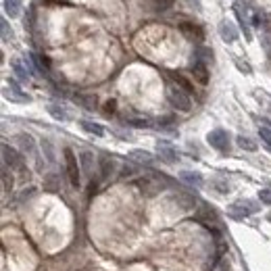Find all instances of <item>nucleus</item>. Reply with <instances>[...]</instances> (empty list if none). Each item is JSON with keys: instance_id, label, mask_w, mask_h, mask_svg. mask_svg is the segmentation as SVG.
<instances>
[{"instance_id": "1", "label": "nucleus", "mask_w": 271, "mask_h": 271, "mask_svg": "<svg viewBox=\"0 0 271 271\" xmlns=\"http://www.w3.org/2000/svg\"><path fill=\"white\" fill-rule=\"evenodd\" d=\"M234 11H236V15H238V19H240V25H242V32H244V38L248 40H253V34H250V29H248V21L253 23V19H255V11L250 8V4L246 2V0H236L234 2Z\"/></svg>"}, {"instance_id": "2", "label": "nucleus", "mask_w": 271, "mask_h": 271, "mask_svg": "<svg viewBox=\"0 0 271 271\" xmlns=\"http://www.w3.org/2000/svg\"><path fill=\"white\" fill-rule=\"evenodd\" d=\"M167 98L177 111H190L192 108V100H190V94L186 92L184 88L179 86H169L167 88Z\"/></svg>"}, {"instance_id": "3", "label": "nucleus", "mask_w": 271, "mask_h": 271, "mask_svg": "<svg viewBox=\"0 0 271 271\" xmlns=\"http://www.w3.org/2000/svg\"><path fill=\"white\" fill-rule=\"evenodd\" d=\"M65 167H67V177L71 186H79V165H77V157L71 148H65Z\"/></svg>"}, {"instance_id": "4", "label": "nucleus", "mask_w": 271, "mask_h": 271, "mask_svg": "<svg viewBox=\"0 0 271 271\" xmlns=\"http://www.w3.org/2000/svg\"><path fill=\"white\" fill-rule=\"evenodd\" d=\"M207 142L219 153H225V150H229V134L225 129H213L207 134Z\"/></svg>"}, {"instance_id": "5", "label": "nucleus", "mask_w": 271, "mask_h": 271, "mask_svg": "<svg viewBox=\"0 0 271 271\" xmlns=\"http://www.w3.org/2000/svg\"><path fill=\"white\" fill-rule=\"evenodd\" d=\"M2 159H4V165H6V167L17 169V171H23V169H25L23 157L19 155L15 148L8 146V144H2Z\"/></svg>"}, {"instance_id": "6", "label": "nucleus", "mask_w": 271, "mask_h": 271, "mask_svg": "<svg viewBox=\"0 0 271 271\" xmlns=\"http://www.w3.org/2000/svg\"><path fill=\"white\" fill-rule=\"evenodd\" d=\"M257 209L259 207L253 203V200H238V203H234L232 207H229V213H232L236 219H242V217L253 215Z\"/></svg>"}, {"instance_id": "7", "label": "nucleus", "mask_w": 271, "mask_h": 271, "mask_svg": "<svg viewBox=\"0 0 271 271\" xmlns=\"http://www.w3.org/2000/svg\"><path fill=\"white\" fill-rule=\"evenodd\" d=\"M11 67H13V71H15L17 79H21V82H27V79L34 75V67L29 65L27 61H25V65H23L21 58H13V61H11Z\"/></svg>"}, {"instance_id": "8", "label": "nucleus", "mask_w": 271, "mask_h": 271, "mask_svg": "<svg viewBox=\"0 0 271 271\" xmlns=\"http://www.w3.org/2000/svg\"><path fill=\"white\" fill-rule=\"evenodd\" d=\"M157 153H159L161 161H165V163H175V161H177L175 148L169 142H165V140H159V142H157Z\"/></svg>"}, {"instance_id": "9", "label": "nucleus", "mask_w": 271, "mask_h": 271, "mask_svg": "<svg viewBox=\"0 0 271 271\" xmlns=\"http://www.w3.org/2000/svg\"><path fill=\"white\" fill-rule=\"evenodd\" d=\"M219 36L223 38V42L232 44V42H236V40H238V29H236V25L232 21H229V19H223V21L219 23Z\"/></svg>"}, {"instance_id": "10", "label": "nucleus", "mask_w": 271, "mask_h": 271, "mask_svg": "<svg viewBox=\"0 0 271 271\" xmlns=\"http://www.w3.org/2000/svg\"><path fill=\"white\" fill-rule=\"evenodd\" d=\"M4 98L11 100V103H29V96L19 90V86L13 82V79L8 82V88H4Z\"/></svg>"}, {"instance_id": "11", "label": "nucleus", "mask_w": 271, "mask_h": 271, "mask_svg": "<svg viewBox=\"0 0 271 271\" xmlns=\"http://www.w3.org/2000/svg\"><path fill=\"white\" fill-rule=\"evenodd\" d=\"M15 142L19 144V148H21L25 155L36 157V140H34L32 136H29V134H25V132L17 134V136H15Z\"/></svg>"}, {"instance_id": "12", "label": "nucleus", "mask_w": 271, "mask_h": 271, "mask_svg": "<svg viewBox=\"0 0 271 271\" xmlns=\"http://www.w3.org/2000/svg\"><path fill=\"white\" fill-rule=\"evenodd\" d=\"M127 157L132 161H136V163H140V165H150L155 161L153 153H148V150H132Z\"/></svg>"}, {"instance_id": "13", "label": "nucleus", "mask_w": 271, "mask_h": 271, "mask_svg": "<svg viewBox=\"0 0 271 271\" xmlns=\"http://www.w3.org/2000/svg\"><path fill=\"white\" fill-rule=\"evenodd\" d=\"M192 73H194V77L198 79L200 84H207V82H209L207 65H205V63H200V61H196V58H194V63H192Z\"/></svg>"}, {"instance_id": "14", "label": "nucleus", "mask_w": 271, "mask_h": 271, "mask_svg": "<svg viewBox=\"0 0 271 271\" xmlns=\"http://www.w3.org/2000/svg\"><path fill=\"white\" fill-rule=\"evenodd\" d=\"M98 165H100V175H103V179H107L108 175L113 173V169H115V161H113V159H108L107 155H103V157H100V161H98Z\"/></svg>"}, {"instance_id": "15", "label": "nucleus", "mask_w": 271, "mask_h": 271, "mask_svg": "<svg viewBox=\"0 0 271 271\" xmlns=\"http://www.w3.org/2000/svg\"><path fill=\"white\" fill-rule=\"evenodd\" d=\"M2 4H4V13L11 19H15V17H19V13H21L23 0H4Z\"/></svg>"}, {"instance_id": "16", "label": "nucleus", "mask_w": 271, "mask_h": 271, "mask_svg": "<svg viewBox=\"0 0 271 271\" xmlns=\"http://www.w3.org/2000/svg\"><path fill=\"white\" fill-rule=\"evenodd\" d=\"M48 113L53 115L56 121H69V113L65 111L61 105H48Z\"/></svg>"}, {"instance_id": "17", "label": "nucleus", "mask_w": 271, "mask_h": 271, "mask_svg": "<svg viewBox=\"0 0 271 271\" xmlns=\"http://www.w3.org/2000/svg\"><path fill=\"white\" fill-rule=\"evenodd\" d=\"M79 163H82V169H84V173H92V165H94V155L92 153H88V150H84L82 155H79Z\"/></svg>"}, {"instance_id": "18", "label": "nucleus", "mask_w": 271, "mask_h": 271, "mask_svg": "<svg viewBox=\"0 0 271 271\" xmlns=\"http://www.w3.org/2000/svg\"><path fill=\"white\" fill-rule=\"evenodd\" d=\"M182 179H184L186 184H192V186H196V188H200V186H203V177H200V173L184 171V173H182Z\"/></svg>"}, {"instance_id": "19", "label": "nucleus", "mask_w": 271, "mask_h": 271, "mask_svg": "<svg viewBox=\"0 0 271 271\" xmlns=\"http://www.w3.org/2000/svg\"><path fill=\"white\" fill-rule=\"evenodd\" d=\"M75 103H79L84 108H88V111H94V107H96V96H75Z\"/></svg>"}, {"instance_id": "20", "label": "nucleus", "mask_w": 271, "mask_h": 271, "mask_svg": "<svg viewBox=\"0 0 271 271\" xmlns=\"http://www.w3.org/2000/svg\"><path fill=\"white\" fill-rule=\"evenodd\" d=\"M194 56H196V61H200V63H205V65H207V63L211 61V58H213V53H211L209 48H203V46H200V48H196Z\"/></svg>"}, {"instance_id": "21", "label": "nucleus", "mask_w": 271, "mask_h": 271, "mask_svg": "<svg viewBox=\"0 0 271 271\" xmlns=\"http://www.w3.org/2000/svg\"><path fill=\"white\" fill-rule=\"evenodd\" d=\"M82 127L86 129L88 134H94V136H105V129L100 127L98 123H92V121H82Z\"/></svg>"}, {"instance_id": "22", "label": "nucleus", "mask_w": 271, "mask_h": 271, "mask_svg": "<svg viewBox=\"0 0 271 271\" xmlns=\"http://www.w3.org/2000/svg\"><path fill=\"white\" fill-rule=\"evenodd\" d=\"M236 142H238V146L242 148V150H250V153H253V150H257V144H255L248 136H238Z\"/></svg>"}, {"instance_id": "23", "label": "nucleus", "mask_w": 271, "mask_h": 271, "mask_svg": "<svg viewBox=\"0 0 271 271\" xmlns=\"http://www.w3.org/2000/svg\"><path fill=\"white\" fill-rule=\"evenodd\" d=\"M42 153H44L48 163H54V148H53V144H50L48 140H42Z\"/></svg>"}, {"instance_id": "24", "label": "nucleus", "mask_w": 271, "mask_h": 271, "mask_svg": "<svg viewBox=\"0 0 271 271\" xmlns=\"http://www.w3.org/2000/svg\"><path fill=\"white\" fill-rule=\"evenodd\" d=\"M0 29H2V42H11V40H13V29L8 27L6 19H0Z\"/></svg>"}, {"instance_id": "25", "label": "nucleus", "mask_w": 271, "mask_h": 271, "mask_svg": "<svg viewBox=\"0 0 271 271\" xmlns=\"http://www.w3.org/2000/svg\"><path fill=\"white\" fill-rule=\"evenodd\" d=\"M259 136L263 140V144L267 146V150L271 153V129L269 127H259Z\"/></svg>"}, {"instance_id": "26", "label": "nucleus", "mask_w": 271, "mask_h": 271, "mask_svg": "<svg viewBox=\"0 0 271 271\" xmlns=\"http://www.w3.org/2000/svg\"><path fill=\"white\" fill-rule=\"evenodd\" d=\"M44 190H50V192H56V190H58L56 175H54V173H50V175L44 179Z\"/></svg>"}, {"instance_id": "27", "label": "nucleus", "mask_w": 271, "mask_h": 271, "mask_svg": "<svg viewBox=\"0 0 271 271\" xmlns=\"http://www.w3.org/2000/svg\"><path fill=\"white\" fill-rule=\"evenodd\" d=\"M182 29H184V32H186L190 38H194V36H196L198 40L203 38V32H200V29H196L194 25H190V23H184V25H182Z\"/></svg>"}, {"instance_id": "28", "label": "nucleus", "mask_w": 271, "mask_h": 271, "mask_svg": "<svg viewBox=\"0 0 271 271\" xmlns=\"http://www.w3.org/2000/svg\"><path fill=\"white\" fill-rule=\"evenodd\" d=\"M2 186H4L6 192L13 188V179H11V175H8V167L6 165H2Z\"/></svg>"}, {"instance_id": "29", "label": "nucleus", "mask_w": 271, "mask_h": 271, "mask_svg": "<svg viewBox=\"0 0 271 271\" xmlns=\"http://www.w3.org/2000/svg\"><path fill=\"white\" fill-rule=\"evenodd\" d=\"M173 79H175V84H177L179 88H184V90H186V92H192V84H190L186 77H182V75H177V73H175Z\"/></svg>"}, {"instance_id": "30", "label": "nucleus", "mask_w": 271, "mask_h": 271, "mask_svg": "<svg viewBox=\"0 0 271 271\" xmlns=\"http://www.w3.org/2000/svg\"><path fill=\"white\" fill-rule=\"evenodd\" d=\"M175 0H155V11H167L173 6Z\"/></svg>"}, {"instance_id": "31", "label": "nucleus", "mask_w": 271, "mask_h": 271, "mask_svg": "<svg viewBox=\"0 0 271 271\" xmlns=\"http://www.w3.org/2000/svg\"><path fill=\"white\" fill-rule=\"evenodd\" d=\"M211 186L217 188V192H221V194H227V192H229V184L219 182V179H215V182H211Z\"/></svg>"}, {"instance_id": "32", "label": "nucleus", "mask_w": 271, "mask_h": 271, "mask_svg": "<svg viewBox=\"0 0 271 271\" xmlns=\"http://www.w3.org/2000/svg\"><path fill=\"white\" fill-rule=\"evenodd\" d=\"M127 123L134 125V127H146L148 125V121H146V119H142V117H129Z\"/></svg>"}, {"instance_id": "33", "label": "nucleus", "mask_w": 271, "mask_h": 271, "mask_svg": "<svg viewBox=\"0 0 271 271\" xmlns=\"http://www.w3.org/2000/svg\"><path fill=\"white\" fill-rule=\"evenodd\" d=\"M259 198H261V203L271 205V190H261V192H259Z\"/></svg>"}, {"instance_id": "34", "label": "nucleus", "mask_w": 271, "mask_h": 271, "mask_svg": "<svg viewBox=\"0 0 271 271\" xmlns=\"http://www.w3.org/2000/svg\"><path fill=\"white\" fill-rule=\"evenodd\" d=\"M184 2H186L190 8H196V11H203V6H200V0H184Z\"/></svg>"}, {"instance_id": "35", "label": "nucleus", "mask_w": 271, "mask_h": 271, "mask_svg": "<svg viewBox=\"0 0 271 271\" xmlns=\"http://www.w3.org/2000/svg\"><path fill=\"white\" fill-rule=\"evenodd\" d=\"M236 65H238L240 71H246V73H250V65H246V63H242V61H236Z\"/></svg>"}, {"instance_id": "36", "label": "nucleus", "mask_w": 271, "mask_h": 271, "mask_svg": "<svg viewBox=\"0 0 271 271\" xmlns=\"http://www.w3.org/2000/svg\"><path fill=\"white\" fill-rule=\"evenodd\" d=\"M115 111V100H111V103H107V113H113Z\"/></svg>"}, {"instance_id": "37", "label": "nucleus", "mask_w": 271, "mask_h": 271, "mask_svg": "<svg viewBox=\"0 0 271 271\" xmlns=\"http://www.w3.org/2000/svg\"><path fill=\"white\" fill-rule=\"evenodd\" d=\"M267 219H269V221H271V215H269V217H267Z\"/></svg>"}]
</instances>
